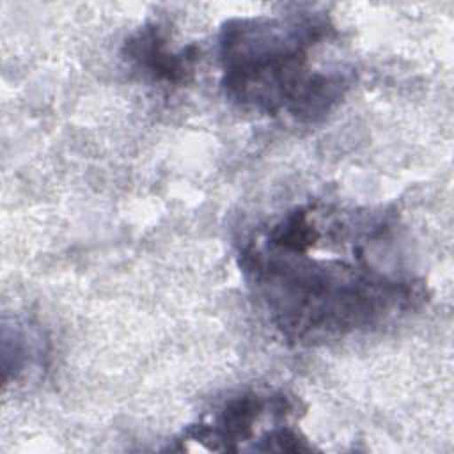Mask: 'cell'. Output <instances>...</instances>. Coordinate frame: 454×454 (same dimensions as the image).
<instances>
[{
    "label": "cell",
    "mask_w": 454,
    "mask_h": 454,
    "mask_svg": "<svg viewBox=\"0 0 454 454\" xmlns=\"http://www.w3.org/2000/svg\"><path fill=\"white\" fill-rule=\"evenodd\" d=\"M388 213L309 200L271 215L238 248L243 278L291 344L378 332L419 310L426 284L404 264Z\"/></svg>",
    "instance_id": "1"
},
{
    "label": "cell",
    "mask_w": 454,
    "mask_h": 454,
    "mask_svg": "<svg viewBox=\"0 0 454 454\" xmlns=\"http://www.w3.org/2000/svg\"><path fill=\"white\" fill-rule=\"evenodd\" d=\"M335 39L330 16L314 9L227 20L218 34L223 96L248 114L323 121L353 82L349 69L323 60Z\"/></svg>",
    "instance_id": "2"
},
{
    "label": "cell",
    "mask_w": 454,
    "mask_h": 454,
    "mask_svg": "<svg viewBox=\"0 0 454 454\" xmlns=\"http://www.w3.org/2000/svg\"><path fill=\"white\" fill-rule=\"evenodd\" d=\"M298 401L286 392L245 390L225 399L207 420L190 424L181 442H195L209 450H261L266 434L287 424Z\"/></svg>",
    "instance_id": "3"
},
{
    "label": "cell",
    "mask_w": 454,
    "mask_h": 454,
    "mask_svg": "<svg viewBox=\"0 0 454 454\" xmlns=\"http://www.w3.org/2000/svg\"><path fill=\"white\" fill-rule=\"evenodd\" d=\"M122 57L149 82L177 87L193 74L199 51L193 44L176 48L160 23H145L124 41Z\"/></svg>",
    "instance_id": "4"
}]
</instances>
